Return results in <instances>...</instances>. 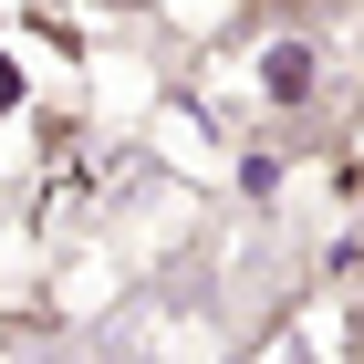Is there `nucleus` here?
<instances>
[{
    "mask_svg": "<svg viewBox=\"0 0 364 364\" xmlns=\"http://www.w3.org/2000/svg\"><path fill=\"white\" fill-rule=\"evenodd\" d=\"M94 198H105V177H94L84 136H73V125H53V146H42V229H53V240H73V229L94 219Z\"/></svg>",
    "mask_w": 364,
    "mask_h": 364,
    "instance_id": "2",
    "label": "nucleus"
},
{
    "mask_svg": "<svg viewBox=\"0 0 364 364\" xmlns=\"http://www.w3.org/2000/svg\"><path fill=\"white\" fill-rule=\"evenodd\" d=\"M333 94H343L333 53L302 21H260V31L208 42L188 105L208 114V136H323L333 125Z\"/></svg>",
    "mask_w": 364,
    "mask_h": 364,
    "instance_id": "1",
    "label": "nucleus"
},
{
    "mask_svg": "<svg viewBox=\"0 0 364 364\" xmlns=\"http://www.w3.org/2000/svg\"><path fill=\"white\" fill-rule=\"evenodd\" d=\"M250 11H323V0H250Z\"/></svg>",
    "mask_w": 364,
    "mask_h": 364,
    "instance_id": "3",
    "label": "nucleus"
}]
</instances>
